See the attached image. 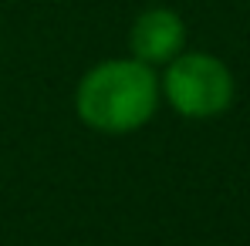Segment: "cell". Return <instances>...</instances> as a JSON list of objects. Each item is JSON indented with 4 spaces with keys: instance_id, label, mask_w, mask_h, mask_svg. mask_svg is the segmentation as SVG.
Masks as SVG:
<instances>
[{
    "instance_id": "2",
    "label": "cell",
    "mask_w": 250,
    "mask_h": 246,
    "mask_svg": "<svg viewBox=\"0 0 250 246\" xmlns=\"http://www.w3.org/2000/svg\"><path fill=\"white\" fill-rule=\"evenodd\" d=\"M166 95L169 101L193 118H207L216 115L230 105L233 81L227 75V68L209 57V54H189L172 61L166 71Z\"/></svg>"
},
{
    "instance_id": "3",
    "label": "cell",
    "mask_w": 250,
    "mask_h": 246,
    "mask_svg": "<svg viewBox=\"0 0 250 246\" xmlns=\"http://www.w3.org/2000/svg\"><path fill=\"white\" fill-rule=\"evenodd\" d=\"M183 44V24L169 10H149L135 20L132 47L139 61H166Z\"/></svg>"
},
{
    "instance_id": "1",
    "label": "cell",
    "mask_w": 250,
    "mask_h": 246,
    "mask_svg": "<svg viewBox=\"0 0 250 246\" xmlns=\"http://www.w3.org/2000/svg\"><path fill=\"white\" fill-rule=\"evenodd\" d=\"M78 112L105 132H128L156 112V78L139 61H108L82 81Z\"/></svg>"
}]
</instances>
